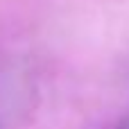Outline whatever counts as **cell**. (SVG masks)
Listing matches in <instances>:
<instances>
[{
  "label": "cell",
  "instance_id": "1",
  "mask_svg": "<svg viewBox=\"0 0 129 129\" xmlns=\"http://www.w3.org/2000/svg\"><path fill=\"white\" fill-rule=\"evenodd\" d=\"M109 129H129V122H127V118H120L113 127H109Z\"/></svg>",
  "mask_w": 129,
  "mask_h": 129
}]
</instances>
